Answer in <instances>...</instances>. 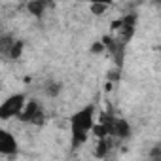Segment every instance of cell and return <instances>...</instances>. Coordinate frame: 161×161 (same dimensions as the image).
Here are the masks:
<instances>
[{"label": "cell", "mask_w": 161, "mask_h": 161, "mask_svg": "<svg viewBox=\"0 0 161 161\" xmlns=\"http://www.w3.org/2000/svg\"><path fill=\"white\" fill-rule=\"evenodd\" d=\"M70 150H78L89 138L95 125V104H87L70 116Z\"/></svg>", "instance_id": "6da1fadb"}, {"label": "cell", "mask_w": 161, "mask_h": 161, "mask_svg": "<svg viewBox=\"0 0 161 161\" xmlns=\"http://www.w3.org/2000/svg\"><path fill=\"white\" fill-rule=\"evenodd\" d=\"M27 103L25 93H14L10 97H6L2 103H0V119H12V118H19V114L23 112Z\"/></svg>", "instance_id": "7a4b0ae2"}, {"label": "cell", "mask_w": 161, "mask_h": 161, "mask_svg": "<svg viewBox=\"0 0 161 161\" xmlns=\"http://www.w3.org/2000/svg\"><path fill=\"white\" fill-rule=\"evenodd\" d=\"M19 119L25 123H31V125H44L46 123V112H44L42 104L32 99V101L25 103V108L19 114Z\"/></svg>", "instance_id": "3957f363"}, {"label": "cell", "mask_w": 161, "mask_h": 161, "mask_svg": "<svg viewBox=\"0 0 161 161\" xmlns=\"http://www.w3.org/2000/svg\"><path fill=\"white\" fill-rule=\"evenodd\" d=\"M135 25H136V14H129V15H123L119 21H116L112 25V29L118 31L119 32V40L123 44H127L133 38V34H135Z\"/></svg>", "instance_id": "277c9868"}, {"label": "cell", "mask_w": 161, "mask_h": 161, "mask_svg": "<svg viewBox=\"0 0 161 161\" xmlns=\"http://www.w3.org/2000/svg\"><path fill=\"white\" fill-rule=\"evenodd\" d=\"M101 42H103V46H104V51H108V53L114 57V61L118 63V66L121 68L123 57H125V44H123L119 38H114V36H104Z\"/></svg>", "instance_id": "5b68a950"}, {"label": "cell", "mask_w": 161, "mask_h": 161, "mask_svg": "<svg viewBox=\"0 0 161 161\" xmlns=\"http://www.w3.org/2000/svg\"><path fill=\"white\" fill-rule=\"evenodd\" d=\"M129 135H131V125H129L125 119L114 118V116L108 118V138L112 136V138L123 140V138H127Z\"/></svg>", "instance_id": "8992f818"}, {"label": "cell", "mask_w": 161, "mask_h": 161, "mask_svg": "<svg viewBox=\"0 0 161 161\" xmlns=\"http://www.w3.org/2000/svg\"><path fill=\"white\" fill-rule=\"evenodd\" d=\"M19 152V144H17V138L0 127V155H15Z\"/></svg>", "instance_id": "52a82bcc"}, {"label": "cell", "mask_w": 161, "mask_h": 161, "mask_svg": "<svg viewBox=\"0 0 161 161\" xmlns=\"http://www.w3.org/2000/svg\"><path fill=\"white\" fill-rule=\"evenodd\" d=\"M15 40H17V38H15L14 34H10V32H2V31H0V55L8 59V53H10L12 46L15 44Z\"/></svg>", "instance_id": "ba28073f"}, {"label": "cell", "mask_w": 161, "mask_h": 161, "mask_svg": "<svg viewBox=\"0 0 161 161\" xmlns=\"http://www.w3.org/2000/svg\"><path fill=\"white\" fill-rule=\"evenodd\" d=\"M61 91H63V84L59 82V80H49V82L44 86V93H46V97H59L61 95Z\"/></svg>", "instance_id": "9c48e42d"}, {"label": "cell", "mask_w": 161, "mask_h": 161, "mask_svg": "<svg viewBox=\"0 0 161 161\" xmlns=\"http://www.w3.org/2000/svg\"><path fill=\"white\" fill-rule=\"evenodd\" d=\"M46 8H47V2H46V0H32V2H29V4H27V10H29L34 17L44 15Z\"/></svg>", "instance_id": "30bf717a"}, {"label": "cell", "mask_w": 161, "mask_h": 161, "mask_svg": "<svg viewBox=\"0 0 161 161\" xmlns=\"http://www.w3.org/2000/svg\"><path fill=\"white\" fill-rule=\"evenodd\" d=\"M108 150H110V138H99L95 148V157H106Z\"/></svg>", "instance_id": "8fae6325"}, {"label": "cell", "mask_w": 161, "mask_h": 161, "mask_svg": "<svg viewBox=\"0 0 161 161\" xmlns=\"http://www.w3.org/2000/svg\"><path fill=\"white\" fill-rule=\"evenodd\" d=\"M23 49H25V42H21V40H15V44L12 46L10 53H8V59H12V61L19 59V57H21V53H23Z\"/></svg>", "instance_id": "7c38bea8"}, {"label": "cell", "mask_w": 161, "mask_h": 161, "mask_svg": "<svg viewBox=\"0 0 161 161\" xmlns=\"http://www.w3.org/2000/svg\"><path fill=\"white\" fill-rule=\"evenodd\" d=\"M108 8H110L108 2H93V4L89 6V10H91L93 15H103V14H106Z\"/></svg>", "instance_id": "4fadbf2b"}, {"label": "cell", "mask_w": 161, "mask_h": 161, "mask_svg": "<svg viewBox=\"0 0 161 161\" xmlns=\"http://www.w3.org/2000/svg\"><path fill=\"white\" fill-rule=\"evenodd\" d=\"M146 161H161V146H159V144H155V146L150 150Z\"/></svg>", "instance_id": "5bb4252c"}, {"label": "cell", "mask_w": 161, "mask_h": 161, "mask_svg": "<svg viewBox=\"0 0 161 161\" xmlns=\"http://www.w3.org/2000/svg\"><path fill=\"white\" fill-rule=\"evenodd\" d=\"M91 51H93V53H103V51H104L103 42H95V44H93V47H91Z\"/></svg>", "instance_id": "9a60e30c"}]
</instances>
